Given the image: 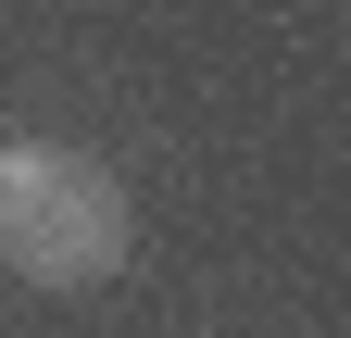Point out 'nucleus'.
Wrapping results in <instances>:
<instances>
[{
    "label": "nucleus",
    "instance_id": "obj_1",
    "mask_svg": "<svg viewBox=\"0 0 351 338\" xmlns=\"http://www.w3.org/2000/svg\"><path fill=\"white\" fill-rule=\"evenodd\" d=\"M125 250H138V213L88 151L63 138H0V276L25 288H101Z\"/></svg>",
    "mask_w": 351,
    "mask_h": 338
}]
</instances>
